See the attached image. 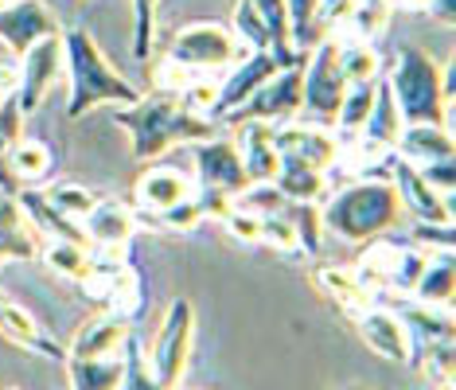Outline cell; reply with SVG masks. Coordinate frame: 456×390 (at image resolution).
<instances>
[{
    "label": "cell",
    "instance_id": "44dd1931",
    "mask_svg": "<svg viewBox=\"0 0 456 390\" xmlns=\"http://www.w3.org/2000/svg\"><path fill=\"white\" fill-rule=\"evenodd\" d=\"M188 195H195V188H191V180L183 176L180 168H149L137 180V188H133V199H137L144 219H152V215L175 207V203L188 199Z\"/></svg>",
    "mask_w": 456,
    "mask_h": 390
},
{
    "label": "cell",
    "instance_id": "c3c4849f",
    "mask_svg": "<svg viewBox=\"0 0 456 390\" xmlns=\"http://www.w3.org/2000/svg\"><path fill=\"white\" fill-rule=\"evenodd\" d=\"M191 78H195L191 70H188V67H180V63H172L168 55H164L160 63L152 67V86H157V90H164V94H180V90L188 86Z\"/></svg>",
    "mask_w": 456,
    "mask_h": 390
},
{
    "label": "cell",
    "instance_id": "30bf717a",
    "mask_svg": "<svg viewBox=\"0 0 456 390\" xmlns=\"http://www.w3.org/2000/svg\"><path fill=\"white\" fill-rule=\"evenodd\" d=\"M51 36H63V24L44 0H8V4H0V44L8 47V55L16 63L28 55V47H36L39 39Z\"/></svg>",
    "mask_w": 456,
    "mask_h": 390
},
{
    "label": "cell",
    "instance_id": "e575fe53",
    "mask_svg": "<svg viewBox=\"0 0 456 390\" xmlns=\"http://www.w3.org/2000/svg\"><path fill=\"white\" fill-rule=\"evenodd\" d=\"M257 8V16H262L265 32H269V51H277V55H293V32H289V4L285 0H250Z\"/></svg>",
    "mask_w": 456,
    "mask_h": 390
},
{
    "label": "cell",
    "instance_id": "bcb514c9",
    "mask_svg": "<svg viewBox=\"0 0 456 390\" xmlns=\"http://www.w3.org/2000/svg\"><path fill=\"white\" fill-rule=\"evenodd\" d=\"M257 242H269V246H277V250H285V254H297L300 250L293 223H289L281 211L265 215V219H262V227H257Z\"/></svg>",
    "mask_w": 456,
    "mask_h": 390
},
{
    "label": "cell",
    "instance_id": "83f0119b",
    "mask_svg": "<svg viewBox=\"0 0 456 390\" xmlns=\"http://www.w3.org/2000/svg\"><path fill=\"white\" fill-rule=\"evenodd\" d=\"M63 363H67L70 390H118V383H121V359L67 355Z\"/></svg>",
    "mask_w": 456,
    "mask_h": 390
},
{
    "label": "cell",
    "instance_id": "ac0fdd59",
    "mask_svg": "<svg viewBox=\"0 0 456 390\" xmlns=\"http://www.w3.org/2000/svg\"><path fill=\"white\" fill-rule=\"evenodd\" d=\"M16 203H20L24 219L32 223L36 234H39L44 242H82V246H90L86 231H82V223L59 211L55 203H51L39 188H20V191H16Z\"/></svg>",
    "mask_w": 456,
    "mask_h": 390
},
{
    "label": "cell",
    "instance_id": "b9f144b4",
    "mask_svg": "<svg viewBox=\"0 0 456 390\" xmlns=\"http://www.w3.org/2000/svg\"><path fill=\"white\" fill-rule=\"evenodd\" d=\"M203 219H207V215L200 207V199L188 195V199H180L175 207L152 215V219H144V223H149V227H157V231H191V227H200Z\"/></svg>",
    "mask_w": 456,
    "mask_h": 390
},
{
    "label": "cell",
    "instance_id": "6da1fadb",
    "mask_svg": "<svg viewBox=\"0 0 456 390\" xmlns=\"http://www.w3.org/2000/svg\"><path fill=\"white\" fill-rule=\"evenodd\" d=\"M113 126L129 133V145L137 160H157L172 145H195V141L215 137V121L183 110L175 94H141L133 106H121L113 114Z\"/></svg>",
    "mask_w": 456,
    "mask_h": 390
},
{
    "label": "cell",
    "instance_id": "816d5d0a",
    "mask_svg": "<svg viewBox=\"0 0 456 390\" xmlns=\"http://www.w3.org/2000/svg\"><path fill=\"white\" fill-rule=\"evenodd\" d=\"M441 94H444V106L452 110V98H456V63L449 59V67H441Z\"/></svg>",
    "mask_w": 456,
    "mask_h": 390
},
{
    "label": "cell",
    "instance_id": "52a82bcc",
    "mask_svg": "<svg viewBox=\"0 0 456 390\" xmlns=\"http://www.w3.org/2000/svg\"><path fill=\"white\" fill-rule=\"evenodd\" d=\"M300 94H305V63L281 67L242 106L231 110L226 121H269V126H285V121H293L300 114Z\"/></svg>",
    "mask_w": 456,
    "mask_h": 390
},
{
    "label": "cell",
    "instance_id": "e0dca14e",
    "mask_svg": "<svg viewBox=\"0 0 456 390\" xmlns=\"http://www.w3.org/2000/svg\"><path fill=\"white\" fill-rule=\"evenodd\" d=\"M238 133H234V149H238V160L246 168V180L250 183H273L277 168H281V157H277V145H273V129L269 121H234Z\"/></svg>",
    "mask_w": 456,
    "mask_h": 390
},
{
    "label": "cell",
    "instance_id": "f5cc1de1",
    "mask_svg": "<svg viewBox=\"0 0 456 390\" xmlns=\"http://www.w3.org/2000/svg\"><path fill=\"white\" fill-rule=\"evenodd\" d=\"M429 12H433V20H437V24H452V16H456V0H433Z\"/></svg>",
    "mask_w": 456,
    "mask_h": 390
},
{
    "label": "cell",
    "instance_id": "4fadbf2b",
    "mask_svg": "<svg viewBox=\"0 0 456 390\" xmlns=\"http://www.w3.org/2000/svg\"><path fill=\"white\" fill-rule=\"evenodd\" d=\"M351 324H355V332L362 336V344H367L375 355L390 359V363H398V367H410V359H413V336H410V328L398 321V313H394V309L367 305L362 313L351 316Z\"/></svg>",
    "mask_w": 456,
    "mask_h": 390
},
{
    "label": "cell",
    "instance_id": "7bdbcfd3",
    "mask_svg": "<svg viewBox=\"0 0 456 390\" xmlns=\"http://www.w3.org/2000/svg\"><path fill=\"white\" fill-rule=\"evenodd\" d=\"M231 32L238 39H246V47L250 51H265L269 47V32H265V24H262V16H257V8L250 4V0H238V8H234V28Z\"/></svg>",
    "mask_w": 456,
    "mask_h": 390
},
{
    "label": "cell",
    "instance_id": "ab89813d",
    "mask_svg": "<svg viewBox=\"0 0 456 390\" xmlns=\"http://www.w3.org/2000/svg\"><path fill=\"white\" fill-rule=\"evenodd\" d=\"M234 207L257 215V219H265V215H277L285 207V195L273 188V183H246L242 191L234 195Z\"/></svg>",
    "mask_w": 456,
    "mask_h": 390
},
{
    "label": "cell",
    "instance_id": "d6986e66",
    "mask_svg": "<svg viewBox=\"0 0 456 390\" xmlns=\"http://www.w3.org/2000/svg\"><path fill=\"white\" fill-rule=\"evenodd\" d=\"M129 344V316L121 313H102L94 321L78 328L75 344L67 347V355H86V359H121Z\"/></svg>",
    "mask_w": 456,
    "mask_h": 390
},
{
    "label": "cell",
    "instance_id": "d590c367",
    "mask_svg": "<svg viewBox=\"0 0 456 390\" xmlns=\"http://www.w3.org/2000/svg\"><path fill=\"white\" fill-rule=\"evenodd\" d=\"M281 215L293 223L300 254H313V258H316V254H320V231H324V223H320V207H316V203H289L285 199Z\"/></svg>",
    "mask_w": 456,
    "mask_h": 390
},
{
    "label": "cell",
    "instance_id": "cb8c5ba5",
    "mask_svg": "<svg viewBox=\"0 0 456 390\" xmlns=\"http://www.w3.org/2000/svg\"><path fill=\"white\" fill-rule=\"evenodd\" d=\"M313 285L328 297L331 305H336L339 313H347V316H355V313L367 309V305H375V293H370L367 285L359 281L355 270H339V265H320V270L313 273Z\"/></svg>",
    "mask_w": 456,
    "mask_h": 390
},
{
    "label": "cell",
    "instance_id": "7a4b0ae2",
    "mask_svg": "<svg viewBox=\"0 0 456 390\" xmlns=\"http://www.w3.org/2000/svg\"><path fill=\"white\" fill-rule=\"evenodd\" d=\"M59 39H63V70L70 86L67 98L70 118H86L94 106H133L141 98V90L110 67L98 39L86 28H67Z\"/></svg>",
    "mask_w": 456,
    "mask_h": 390
},
{
    "label": "cell",
    "instance_id": "4dcf8cb0",
    "mask_svg": "<svg viewBox=\"0 0 456 390\" xmlns=\"http://www.w3.org/2000/svg\"><path fill=\"white\" fill-rule=\"evenodd\" d=\"M8 172L16 176V183L24 188V183L32 180H44L51 172V152L44 141H12V149H8Z\"/></svg>",
    "mask_w": 456,
    "mask_h": 390
},
{
    "label": "cell",
    "instance_id": "1f68e13d",
    "mask_svg": "<svg viewBox=\"0 0 456 390\" xmlns=\"http://www.w3.org/2000/svg\"><path fill=\"white\" fill-rule=\"evenodd\" d=\"M452 359H456L452 340H425L421 352L413 347V359H410V363H418L421 375L429 378L433 386L449 390V386H452Z\"/></svg>",
    "mask_w": 456,
    "mask_h": 390
},
{
    "label": "cell",
    "instance_id": "603a6c76",
    "mask_svg": "<svg viewBox=\"0 0 456 390\" xmlns=\"http://www.w3.org/2000/svg\"><path fill=\"white\" fill-rule=\"evenodd\" d=\"M402 126H406V121H402V110L390 94V82H375V102H370L367 126H362L355 141H362V145H370V149H382V152H394Z\"/></svg>",
    "mask_w": 456,
    "mask_h": 390
},
{
    "label": "cell",
    "instance_id": "7dc6e473",
    "mask_svg": "<svg viewBox=\"0 0 456 390\" xmlns=\"http://www.w3.org/2000/svg\"><path fill=\"white\" fill-rule=\"evenodd\" d=\"M410 242L433 254H452V223H413Z\"/></svg>",
    "mask_w": 456,
    "mask_h": 390
},
{
    "label": "cell",
    "instance_id": "3957f363",
    "mask_svg": "<svg viewBox=\"0 0 456 390\" xmlns=\"http://www.w3.org/2000/svg\"><path fill=\"white\" fill-rule=\"evenodd\" d=\"M402 203L390 180H367L336 191L320 211V223L344 242H367L398 227Z\"/></svg>",
    "mask_w": 456,
    "mask_h": 390
},
{
    "label": "cell",
    "instance_id": "9c48e42d",
    "mask_svg": "<svg viewBox=\"0 0 456 390\" xmlns=\"http://www.w3.org/2000/svg\"><path fill=\"white\" fill-rule=\"evenodd\" d=\"M305 55L308 51L305 47H297L293 55H277V51H250V55H242L238 63L231 67V75H226L219 82V98H215V118H226L231 110H238L246 98L254 94L257 86L269 78V75H277L281 67H293V63H305Z\"/></svg>",
    "mask_w": 456,
    "mask_h": 390
},
{
    "label": "cell",
    "instance_id": "9f6ffc18",
    "mask_svg": "<svg viewBox=\"0 0 456 390\" xmlns=\"http://www.w3.org/2000/svg\"><path fill=\"white\" fill-rule=\"evenodd\" d=\"M4 98H8V94H4V90H0V106H4Z\"/></svg>",
    "mask_w": 456,
    "mask_h": 390
},
{
    "label": "cell",
    "instance_id": "7402d4cb",
    "mask_svg": "<svg viewBox=\"0 0 456 390\" xmlns=\"http://www.w3.org/2000/svg\"><path fill=\"white\" fill-rule=\"evenodd\" d=\"M452 129L449 126H402L398 133V145H394V157H402L413 168L433 160H449L452 157Z\"/></svg>",
    "mask_w": 456,
    "mask_h": 390
},
{
    "label": "cell",
    "instance_id": "5b68a950",
    "mask_svg": "<svg viewBox=\"0 0 456 390\" xmlns=\"http://www.w3.org/2000/svg\"><path fill=\"white\" fill-rule=\"evenodd\" d=\"M168 59L180 67H188L191 75H211V70H226L242 59L238 36L231 28L215 24V20H195L183 24L168 44Z\"/></svg>",
    "mask_w": 456,
    "mask_h": 390
},
{
    "label": "cell",
    "instance_id": "836d02e7",
    "mask_svg": "<svg viewBox=\"0 0 456 390\" xmlns=\"http://www.w3.org/2000/svg\"><path fill=\"white\" fill-rule=\"evenodd\" d=\"M118 390H168L157 375H152L149 355L141 352V344L133 340V336H129L126 352H121V383H118Z\"/></svg>",
    "mask_w": 456,
    "mask_h": 390
},
{
    "label": "cell",
    "instance_id": "681fc988",
    "mask_svg": "<svg viewBox=\"0 0 456 390\" xmlns=\"http://www.w3.org/2000/svg\"><path fill=\"white\" fill-rule=\"evenodd\" d=\"M418 172L425 176V183H429V188H437L441 195H452V188H456V164H452V157H449V160L421 164Z\"/></svg>",
    "mask_w": 456,
    "mask_h": 390
},
{
    "label": "cell",
    "instance_id": "8992f818",
    "mask_svg": "<svg viewBox=\"0 0 456 390\" xmlns=\"http://www.w3.org/2000/svg\"><path fill=\"white\" fill-rule=\"evenodd\" d=\"M347 78L339 70V44L328 36H320L316 51H308L305 59V94H300V114L313 126L336 121V110L344 102Z\"/></svg>",
    "mask_w": 456,
    "mask_h": 390
},
{
    "label": "cell",
    "instance_id": "277c9868",
    "mask_svg": "<svg viewBox=\"0 0 456 390\" xmlns=\"http://www.w3.org/2000/svg\"><path fill=\"white\" fill-rule=\"evenodd\" d=\"M390 94L402 110L406 126H444V94H441V67L421 47H398L390 63ZM452 114V110H449Z\"/></svg>",
    "mask_w": 456,
    "mask_h": 390
},
{
    "label": "cell",
    "instance_id": "74e56055",
    "mask_svg": "<svg viewBox=\"0 0 456 390\" xmlns=\"http://www.w3.org/2000/svg\"><path fill=\"white\" fill-rule=\"evenodd\" d=\"M44 195L51 203H55L63 215H70V219H78L82 223V215H86L90 207L98 203V195L90 191V188H82V183L75 180H59V183H51V188H44Z\"/></svg>",
    "mask_w": 456,
    "mask_h": 390
},
{
    "label": "cell",
    "instance_id": "4316f807",
    "mask_svg": "<svg viewBox=\"0 0 456 390\" xmlns=\"http://www.w3.org/2000/svg\"><path fill=\"white\" fill-rule=\"evenodd\" d=\"M324 172L313 168V164H300V160H281L273 176V188L285 195L289 203H316L324 195Z\"/></svg>",
    "mask_w": 456,
    "mask_h": 390
},
{
    "label": "cell",
    "instance_id": "2e32d148",
    "mask_svg": "<svg viewBox=\"0 0 456 390\" xmlns=\"http://www.w3.org/2000/svg\"><path fill=\"white\" fill-rule=\"evenodd\" d=\"M390 176H394L390 183H394V191H398V203L406 211H413L418 223H452V195H441L437 188H429L413 164L394 157Z\"/></svg>",
    "mask_w": 456,
    "mask_h": 390
},
{
    "label": "cell",
    "instance_id": "f6af8a7d",
    "mask_svg": "<svg viewBox=\"0 0 456 390\" xmlns=\"http://www.w3.org/2000/svg\"><path fill=\"white\" fill-rule=\"evenodd\" d=\"M215 98H219V82H200V75L175 94V102H180L183 110H191V114H200V118H215Z\"/></svg>",
    "mask_w": 456,
    "mask_h": 390
},
{
    "label": "cell",
    "instance_id": "484cf974",
    "mask_svg": "<svg viewBox=\"0 0 456 390\" xmlns=\"http://www.w3.org/2000/svg\"><path fill=\"white\" fill-rule=\"evenodd\" d=\"M452 293H456V270H452V254H437L433 262H425L421 277L413 281V293L421 305H429V309H444V305H452Z\"/></svg>",
    "mask_w": 456,
    "mask_h": 390
},
{
    "label": "cell",
    "instance_id": "9a60e30c",
    "mask_svg": "<svg viewBox=\"0 0 456 390\" xmlns=\"http://www.w3.org/2000/svg\"><path fill=\"white\" fill-rule=\"evenodd\" d=\"M195 172H200V191H223L231 199L250 183L242 160H238L234 141H223V137L195 141Z\"/></svg>",
    "mask_w": 456,
    "mask_h": 390
},
{
    "label": "cell",
    "instance_id": "680465c9",
    "mask_svg": "<svg viewBox=\"0 0 456 390\" xmlns=\"http://www.w3.org/2000/svg\"><path fill=\"white\" fill-rule=\"evenodd\" d=\"M0 4H8V0H0Z\"/></svg>",
    "mask_w": 456,
    "mask_h": 390
},
{
    "label": "cell",
    "instance_id": "8fae6325",
    "mask_svg": "<svg viewBox=\"0 0 456 390\" xmlns=\"http://www.w3.org/2000/svg\"><path fill=\"white\" fill-rule=\"evenodd\" d=\"M63 75V39L51 36L39 39L36 47H28V55L20 59V78H16V106L20 114H36V106L44 102V94Z\"/></svg>",
    "mask_w": 456,
    "mask_h": 390
},
{
    "label": "cell",
    "instance_id": "d6a6232c",
    "mask_svg": "<svg viewBox=\"0 0 456 390\" xmlns=\"http://www.w3.org/2000/svg\"><path fill=\"white\" fill-rule=\"evenodd\" d=\"M20 126H24V114L16 106V94H8L4 106H0V195L20 191L16 176L8 172V149H12V141H20Z\"/></svg>",
    "mask_w": 456,
    "mask_h": 390
},
{
    "label": "cell",
    "instance_id": "db71d44e",
    "mask_svg": "<svg viewBox=\"0 0 456 390\" xmlns=\"http://www.w3.org/2000/svg\"><path fill=\"white\" fill-rule=\"evenodd\" d=\"M398 8H410V12H429L433 0H394Z\"/></svg>",
    "mask_w": 456,
    "mask_h": 390
},
{
    "label": "cell",
    "instance_id": "11a10c76",
    "mask_svg": "<svg viewBox=\"0 0 456 390\" xmlns=\"http://www.w3.org/2000/svg\"><path fill=\"white\" fill-rule=\"evenodd\" d=\"M344 390H370V386H344Z\"/></svg>",
    "mask_w": 456,
    "mask_h": 390
},
{
    "label": "cell",
    "instance_id": "ee69618b",
    "mask_svg": "<svg viewBox=\"0 0 456 390\" xmlns=\"http://www.w3.org/2000/svg\"><path fill=\"white\" fill-rule=\"evenodd\" d=\"M289 4V32H293V47H305L316 39V8L320 0H285Z\"/></svg>",
    "mask_w": 456,
    "mask_h": 390
},
{
    "label": "cell",
    "instance_id": "6f0895ef",
    "mask_svg": "<svg viewBox=\"0 0 456 390\" xmlns=\"http://www.w3.org/2000/svg\"><path fill=\"white\" fill-rule=\"evenodd\" d=\"M4 390H20V386H4Z\"/></svg>",
    "mask_w": 456,
    "mask_h": 390
},
{
    "label": "cell",
    "instance_id": "8d00e7d4",
    "mask_svg": "<svg viewBox=\"0 0 456 390\" xmlns=\"http://www.w3.org/2000/svg\"><path fill=\"white\" fill-rule=\"evenodd\" d=\"M339 70L347 86L351 82H375L379 78V55L370 44H339Z\"/></svg>",
    "mask_w": 456,
    "mask_h": 390
},
{
    "label": "cell",
    "instance_id": "f35d334b",
    "mask_svg": "<svg viewBox=\"0 0 456 390\" xmlns=\"http://www.w3.org/2000/svg\"><path fill=\"white\" fill-rule=\"evenodd\" d=\"M157 8L160 0H133V55L149 59L152 44H157Z\"/></svg>",
    "mask_w": 456,
    "mask_h": 390
},
{
    "label": "cell",
    "instance_id": "f1b7e54d",
    "mask_svg": "<svg viewBox=\"0 0 456 390\" xmlns=\"http://www.w3.org/2000/svg\"><path fill=\"white\" fill-rule=\"evenodd\" d=\"M379 82V78H375ZM375 82H351V86L344 90V102H339L336 110V133L344 141H355L362 126H367V114H370V102H375Z\"/></svg>",
    "mask_w": 456,
    "mask_h": 390
},
{
    "label": "cell",
    "instance_id": "ffe728a7",
    "mask_svg": "<svg viewBox=\"0 0 456 390\" xmlns=\"http://www.w3.org/2000/svg\"><path fill=\"white\" fill-rule=\"evenodd\" d=\"M82 231H86L90 246H102V250H121L133 231H137V215H133L126 203L118 199H98L94 207L82 215Z\"/></svg>",
    "mask_w": 456,
    "mask_h": 390
},
{
    "label": "cell",
    "instance_id": "7c38bea8",
    "mask_svg": "<svg viewBox=\"0 0 456 390\" xmlns=\"http://www.w3.org/2000/svg\"><path fill=\"white\" fill-rule=\"evenodd\" d=\"M273 145L281 160H300V164H313V168L328 172L331 164L339 160V145L336 133H328L324 126H313V121H293V126H277L273 129Z\"/></svg>",
    "mask_w": 456,
    "mask_h": 390
},
{
    "label": "cell",
    "instance_id": "60d3db41",
    "mask_svg": "<svg viewBox=\"0 0 456 390\" xmlns=\"http://www.w3.org/2000/svg\"><path fill=\"white\" fill-rule=\"evenodd\" d=\"M390 0H320L316 8V39L328 32L331 24H339V20L355 16V12H370V8H387Z\"/></svg>",
    "mask_w": 456,
    "mask_h": 390
},
{
    "label": "cell",
    "instance_id": "f907efd6",
    "mask_svg": "<svg viewBox=\"0 0 456 390\" xmlns=\"http://www.w3.org/2000/svg\"><path fill=\"white\" fill-rule=\"evenodd\" d=\"M223 223H226V231H231L238 242H257V227H262V219H257V215L242 211V207H231Z\"/></svg>",
    "mask_w": 456,
    "mask_h": 390
},
{
    "label": "cell",
    "instance_id": "ba28073f",
    "mask_svg": "<svg viewBox=\"0 0 456 390\" xmlns=\"http://www.w3.org/2000/svg\"><path fill=\"white\" fill-rule=\"evenodd\" d=\"M191 332H195L191 301L175 297L168 305V313H164V324H160L157 344H152V355H149L152 375L168 390H175L183 378V367H188V355H191Z\"/></svg>",
    "mask_w": 456,
    "mask_h": 390
},
{
    "label": "cell",
    "instance_id": "5bb4252c",
    "mask_svg": "<svg viewBox=\"0 0 456 390\" xmlns=\"http://www.w3.org/2000/svg\"><path fill=\"white\" fill-rule=\"evenodd\" d=\"M0 336H4L8 344L39 355V359H51V363H63L67 359V347L59 344L8 289H0Z\"/></svg>",
    "mask_w": 456,
    "mask_h": 390
},
{
    "label": "cell",
    "instance_id": "d4e9b609",
    "mask_svg": "<svg viewBox=\"0 0 456 390\" xmlns=\"http://www.w3.org/2000/svg\"><path fill=\"white\" fill-rule=\"evenodd\" d=\"M39 246L28 231V219L20 211L16 195H0V262H32Z\"/></svg>",
    "mask_w": 456,
    "mask_h": 390
},
{
    "label": "cell",
    "instance_id": "f546056e",
    "mask_svg": "<svg viewBox=\"0 0 456 390\" xmlns=\"http://www.w3.org/2000/svg\"><path fill=\"white\" fill-rule=\"evenodd\" d=\"M39 258H44L59 277L78 281V285L90 277V270H94V254H90V246H82V242H47L44 250H39Z\"/></svg>",
    "mask_w": 456,
    "mask_h": 390
}]
</instances>
